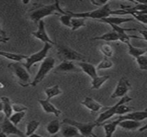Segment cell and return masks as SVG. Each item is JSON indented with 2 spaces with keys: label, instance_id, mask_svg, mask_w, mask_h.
I'll return each mask as SVG.
<instances>
[{
  "label": "cell",
  "instance_id": "obj_19",
  "mask_svg": "<svg viewBox=\"0 0 147 137\" xmlns=\"http://www.w3.org/2000/svg\"><path fill=\"white\" fill-rule=\"evenodd\" d=\"M118 127H121L129 131H133V130H136L140 129L141 127V124L140 122L133 121V120H123V121L119 122Z\"/></svg>",
  "mask_w": 147,
  "mask_h": 137
},
{
  "label": "cell",
  "instance_id": "obj_17",
  "mask_svg": "<svg viewBox=\"0 0 147 137\" xmlns=\"http://www.w3.org/2000/svg\"><path fill=\"white\" fill-rule=\"evenodd\" d=\"M134 21V18H123V17H112L109 16L106 18H103L102 20H99L98 21L102 22V23H107L109 25H115V26H120L122 23L129 22Z\"/></svg>",
  "mask_w": 147,
  "mask_h": 137
},
{
  "label": "cell",
  "instance_id": "obj_33",
  "mask_svg": "<svg viewBox=\"0 0 147 137\" xmlns=\"http://www.w3.org/2000/svg\"><path fill=\"white\" fill-rule=\"evenodd\" d=\"M100 51L102 53V55L104 56V57H111L114 55V50L112 48V46L109 44H103L101 45L100 47Z\"/></svg>",
  "mask_w": 147,
  "mask_h": 137
},
{
  "label": "cell",
  "instance_id": "obj_12",
  "mask_svg": "<svg viewBox=\"0 0 147 137\" xmlns=\"http://www.w3.org/2000/svg\"><path fill=\"white\" fill-rule=\"evenodd\" d=\"M147 118V111L145 109L144 111L140 112H129L127 114H125L123 116L118 117L117 120L119 122L123 121V120H133V121H137V122H141L144 121Z\"/></svg>",
  "mask_w": 147,
  "mask_h": 137
},
{
  "label": "cell",
  "instance_id": "obj_45",
  "mask_svg": "<svg viewBox=\"0 0 147 137\" xmlns=\"http://www.w3.org/2000/svg\"><path fill=\"white\" fill-rule=\"evenodd\" d=\"M4 88V85L3 84H2L1 82H0V88Z\"/></svg>",
  "mask_w": 147,
  "mask_h": 137
},
{
  "label": "cell",
  "instance_id": "obj_38",
  "mask_svg": "<svg viewBox=\"0 0 147 137\" xmlns=\"http://www.w3.org/2000/svg\"><path fill=\"white\" fill-rule=\"evenodd\" d=\"M90 3L93 5L96 6V7H102V6L105 5L106 3H108V1L107 0H104V1H96V0H92V1H90Z\"/></svg>",
  "mask_w": 147,
  "mask_h": 137
},
{
  "label": "cell",
  "instance_id": "obj_46",
  "mask_svg": "<svg viewBox=\"0 0 147 137\" xmlns=\"http://www.w3.org/2000/svg\"><path fill=\"white\" fill-rule=\"evenodd\" d=\"M50 137H59L58 135H54V136H51Z\"/></svg>",
  "mask_w": 147,
  "mask_h": 137
},
{
  "label": "cell",
  "instance_id": "obj_13",
  "mask_svg": "<svg viewBox=\"0 0 147 137\" xmlns=\"http://www.w3.org/2000/svg\"><path fill=\"white\" fill-rule=\"evenodd\" d=\"M81 105H83L91 112H98L102 109H107V107L105 108L102 105H101L90 97H85L84 100L81 102Z\"/></svg>",
  "mask_w": 147,
  "mask_h": 137
},
{
  "label": "cell",
  "instance_id": "obj_23",
  "mask_svg": "<svg viewBox=\"0 0 147 137\" xmlns=\"http://www.w3.org/2000/svg\"><path fill=\"white\" fill-rule=\"evenodd\" d=\"M92 40H102V41H107V42H112V41H117L119 40V37L117 33L114 31L106 33L101 36L94 37L91 39Z\"/></svg>",
  "mask_w": 147,
  "mask_h": 137
},
{
  "label": "cell",
  "instance_id": "obj_5",
  "mask_svg": "<svg viewBox=\"0 0 147 137\" xmlns=\"http://www.w3.org/2000/svg\"><path fill=\"white\" fill-rule=\"evenodd\" d=\"M54 65H55V59L53 57H47L40 63L39 70L36 73V76H34V79L30 83V86L36 87L40 82H41L43 81V79L46 77V76L53 69H54Z\"/></svg>",
  "mask_w": 147,
  "mask_h": 137
},
{
  "label": "cell",
  "instance_id": "obj_42",
  "mask_svg": "<svg viewBox=\"0 0 147 137\" xmlns=\"http://www.w3.org/2000/svg\"><path fill=\"white\" fill-rule=\"evenodd\" d=\"M27 137H42L41 136H40V135H37V134H32V135H30V136H28Z\"/></svg>",
  "mask_w": 147,
  "mask_h": 137
},
{
  "label": "cell",
  "instance_id": "obj_24",
  "mask_svg": "<svg viewBox=\"0 0 147 137\" xmlns=\"http://www.w3.org/2000/svg\"><path fill=\"white\" fill-rule=\"evenodd\" d=\"M60 127H61V124L59 123V121L58 119H55V120L49 122L47 124L46 130L49 135L54 136V135H57L58 132L60 130Z\"/></svg>",
  "mask_w": 147,
  "mask_h": 137
},
{
  "label": "cell",
  "instance_id": "obj_21",
  "mask_svg": "<svg viewBox=\"0 0 147 137\" xmlns=\"http://www.w3.org/2000/svg\"><path fill=\"white\" fill-rule=\"evenodd\" d=\"M118 124H119V121L116 119L111 123H109V124H102L100 125H102L104 129V132H105V136L106 137H113L114 133L115 132L117 127H118Z\"/></svg>",
  "mask_w": 147,
  "mask_h": 137
},
{
  "label": "cell",
  "instance_id": "obj_11",
  "mask_svg": "<svg viewBox=\"0 0 147 137\" xmlns=\"http://www.w3.org/2000/svg\"><path fill=\"white\" fill-rule=\"evenodd\" d=\"M32 35L40 39V41H42L43 43H48L50 45H55V43L50 39V37L48 36L47 31H46V28H45V22L43 20L40 21L39 23H38V29L34 32H32Z\"/></svg>",
  "mask_w": 147,
  "mask_h": 137
},
{
  "label": "cell",
  "instance_id": "obj_10",
  "mask_svg": "<svg viewBox=\"0 0 147 137\" xmlns=\"http://www.w3.org/2000/svg\"><path fill=\"white\" fill-rule=\"evenodd\" d=\"M0 132L5 134L6 136L16 135L19 137L25 136L23 132L20 130L16 126H15L12 123H10L9 118H4L3 122L0 124Z\"/></svg>",
  "mask_w": 147,
  "mask_h": 137
},
{
  "label": "cell",
  "instance_id": "obj_39",
  "mask_svg": "<svg viewBox=\"0 0 147 137\" xmlns=\"http://www.w3.org/2000/svg\"><path fill=\"white\" fill-rule=\"evenodd\" d=\"M137 31H139V33L143 36V39L146 41V33H147V31L146 29H144V30H140V29H136Z\"/></svg>",
  "mask_w": 147,
  "mask_h": 137
},
{
  "label": "cell",
  "instance_id": "obj_7",
  "mask_svg": "<svg viewBox=\"0 0 147 137\" xmlns=\"http://www.w3.org/2000/svg\"><path fill=\"white\" fill-rule=\"evenodd\" d=\"M52 48V45L48 44V43H44V46L42 47L41 50H40L39 51L30 55V56H27L26 59L24 60L25 63H23V65L25 66V68L27 69V70L28 71L30 70V68L34 65L37 63H41L47 57V53L49 51V50Z\"/></svg>",
  "mask_w": 147,
  "mask_h": 137
},
{
  "label": "cell",
  "instance_id": "obj_8",
  "mask_svg": "<svg viewBox=\"0 0 147 137\" xmlns=\"http://www.w3.org/2000/svg\"><path fill=\"white\" fill-rule=\"evenodd\" d=\"M132 100H133V99H132L131 97L127 96V95H126V96L121 98L120 101H119L117 104H115V106H111V107H107V109H106L103 112H102V113L99 115V117L97 118V119H96L94 123L96 124V126H100V124H103L106 120H108V119H109V118H111L112 117L115 116V110H116V108H117L120 105L127 104V103H128V102H130V101H132Z\"/></svg>",
  "mask_w": 147,
  "mask_h": 137
},
{
  "label": "cell",
  "instance_id": "obj_32",
  "mask_svg": "<svg viewBox=\"0 0 147 137\" xmlns=\"http://www.w3.org/2000/svg\"><path fill=\"white\" fill-rule=\"evenodd\" d=\"M130 15H132L137 21L143 23L144 25H146L147 23V13L146 11H134Z\"/></svg>",
  "mask_w": 147,
  "mask_h": 137
},
{
  "label": "cell",
  "instance_id": "obj_43",
  "mask_svg": "<svg viewBox=\"0 0 147 137\" xmlns=\"http://www.w3.org/2000/svg\"><path fill=\"white\" fill-rule=\"evenodd\" d=\"M0 137H8V136H6L5 134H3V133L0 132Z\"/></svg>",
  "mask_w": 147,
  "mask_h": 137
},
{
  "label": "cell",
  "instance_id": "obj_20",
  "mask_svg": "<svg viewBox=\"0 0 147 137\" xmlns=\"http://www.w3.org/2000/svg\"><path fill=\"white\" fill-rule=\"evenodd\" d=\"M0 57H3L10 61L13 62H19L21 63L22 61L25 60L27 56L23 54H16V53H12V52H8V51H0Z\"/></svg>",
  "mask_w": 147,
  "mask_h": 137
},
{
  "label": "cell",
  "instance_id": "obj_16",
  "mask_svg": "<svg viewBox=\"0 0 147 137\" xmlns=\"http://www.w3.org/2000/svg\"><path fill=\"white\" fill-rule=\"evenodd\" d=\"M77 64L79 67V70H81L87 76H89L91 78V80L98 76L97 71L96 70V66H94L93 64L87 62H78Z\"/></svg>",
  "mask_w": 147,
  "mask_h": 137
},
{
  "label": "cell",
  "instance_id": "obj_31",
  "mask_svg": "<svg viewBox=\"0 0 147 137\" xmlns=\"http://www.w3.org/2000/svg\"><path fill=\"white\" fill-rule=\"evenodd\" d=\"M26 112H16L14 114H12L9 118V120L10 123H12L15 126L18 125L20 124V122L23 119V118L25 117Z\"/></svg>",
  "mask_w": 147,
  "mask_h": 137
},
{
  "label": "cell",
  "instance_id": "obj_40",
  "mask_svg": "<svg viewBox=\"0 0 147 137\" xmlns=\"http://www.w3.org/2000/svg\"><path fill=\"white\" fill-rule=\"evenodd\" d=\"M9 40V37L0 35V43H7Z\"/></svg>",
  "mask_w": 147,
  "mask_h": 137
},
{
  "label": "cell",
  "instance_id": "obj_9",
  "mask_svg": "<svg viewBox=\"0 0 147 137\" xmlns=\"http://www.w3.org/2000/svg\"><path fill=\"white\" fill-rule=\"evenodd\" d=\"M132 86L127 79L125 77H122L120 79V81L117 82L116 87L115 88V91L110 96V99H116V98H122L126 95H127V93L131 90Z\"/></svg>",
  "mask_w": 147,
  "mask_h": 137
},
{
  "label": "cell",
  "instance_id": "obj_27",
  "mask_svg": "<svg viewBox=\"0 0 147 137\" xmlns=\"http://www.w3.org/2000/svg\"><path fill=\"white\" fill-rule=\"evenodd\" d=\"M110 78L109 76H96L91 80V88L92 89H99Z\"/></svg>",
  "mask_w": 147,
  "mask_h": 137
},
{
  "label": "cell",
  "instance_id": "obj_2",
  "mask_svg": "<svg viewBox=\"0 0 147 137\" xmlns=\"http://www.w3.org/2000/svg\"><path fill=\"white\" fill-rule=\"evenodd\" d=\"M8 68L11 71L14 77L16 79L17 83L23 88L30 86V74L23 65L19 62H13L9 63Z\"/></svg>",
  "mask_w": 147,
  "mask_h": 137
},
{
  "label": "cell",
  "instance_id": "obj_26",
  "mask_svg": "<svg viewBox=\"0 0 147 137\" xmlns=\"http://www.w3.org/2000/svg\"><path fill=\"white\" fill-rule=\"evenodd\" d=\"M62 90L59 88V85H54L53 87H49V88H47L46 90H45V94L47 95V100H50L53 97H56V96H59L60 94H62Z\"/></svg>",
  "mask_w": 147,
  "mask_h": 137
},
{
  "label": "cell",
  "instance_id": "obj_36",
  "mask_svg": "<svg viewBox=\"0 0 147 137\" xmlns=\"http://www.w3.org/2000/svg\"><path fill=\"white\" fill-rule=\"evenodd\" d=\"M71 18H72V17L71 16L70 13H69V12H66V14L62 15L59 16V21H60V22H61L64 26L68 27L71 28Z\"/></svg>",
  "mask_w": 147,
  "mask_h": 137
},
{
  "label": "cell",
  "instance_id": "obj_1",
  "mask_svg": "<svg viewBox=\"0 0 147 137\" xmlns=\"http://www.w3.org/2000/svg\"><path fill=\"white\" fill-rule=\"evenodd\" d=\"M56 13L63 15L66 14V12L61 9L59 2L57 1L52 4H39L33 7L28 11V16L33 22L37 23L43 20V18L51 15H55Z\"/></svg>",
  "mask_w": 147,
  "mask_h": 137
},
{
  "label": "cell",
  "instance_id": "obj_18",
  "mask_svg": "<svg viewBox=\"0 0 147 137\" xmlns=\"http://www.w3.org/2000/svg\"><path fill=\"white\" fill-rule=\"evenodd\" d=\"M59 131H61V134L64 137H81L78 130L69 124H63V125H61L60 127Z\"/></svg>",
  "mask_w": 147,
  "mask_h": 137
},
{
  "label": "cell",
  "instance_id": "obj_4",
  "mask_svg": "<svg viewBox=\"0 0 147 137\" xmlns=\"http://www.w3.org/2000/svg\"><path fill=\"white\" fill-rule=\"evenodd\" d=\"M57 49V54L59 56L60 58L63 59V61H77V62H86L85 57L78 52L77 51L70 48L67 45H56Z\"/></svg>",
  "mask_w": 147,
  "mask_h": 137
},
{
  "label": "cell",
  "instance_id": "obj_15",
  "mask_svg": "<svg viewBox=\"0 0 147 137\" xmlns=\"http://www.w3.org/2000/svg\"><path fill=\"white\" fill-rule=\"evenodd\" d=\"M80 70L74 64L73 62L63 61L54 69L55 73H66V72H78Z\"/></svg>",
  "mask_w": 147,
  "mask_h": 137
},
{
  "label": "cell",
  "instance_id": "obj_6",
  "mask_svg": "<svg viewBox=\"0 0 147 137\" xmlns=\"http://www.w3.org/2000/svg\"><path fill=\"white\" fill-rule=\"evenodd\" d=\"M62 123L75 127L78 130V131L80 134L81 137H97L96 135H95L93 132L95 127H96V124L95 123L84 124V123H80V122L72 120L70 118L64 119Z\"/></svg>",
  "mask_w": 147,
  "mask_h": 137
},
{
  "label": "cell",
  "instance_id": "obj_3",
  "mask_svg": "<svg viewBox=\"0 0 147 137\" xmlns=\"http://www.w3.org/2000/svg\"><path fill=\"white\" fill-rule=\"evenodd\" d=\"M110 4L108 3L105 5L102 6L101 8L95 9L93 11H88V12H82V13H73L69 12L71 17H78V18H91L95 20H102L103 18L110 16Z\"/></svg>",
  "mask_w": 147,
  "mask_h": 137
},
{
  "label": "cell",
  "instance_id": "obj_37",
  "mask_svg": "<svg viewBox=\"0 0 147 137\" xmlns=\"http://www.w3.org/2000/svg\"><path fill=\"white\" fill-rule=\"evenodd\" d=\"M11 107H12V111L16 112H26L28 110V108L21 104H11Z\"/></svg>",
  "mask_w": 147,
  "mask_h": 137
},
{
  "label": "cell",
  "instance_id": "obj_44",
  "mask_svg": "<svg viewBox=\"0 0 147 137\" xmlns=\"http://www.w3.org/2000/svg\"><path fill=\"white\" fill-rule=\"evenodd\" d=\"M3 112V105H2V102H0V112Z\"/></svg>",
  "mask_w": 147,
  "mask_h": 137
},
{
  "label": "cell",
  "instance_id": "obj_28",
  "mask_svg": "<svg viewBox=\"0 0 147 137\" xmlns=\"http://www.w3.org/2000/svg\"><path fill=\"white\" fill-rule=\"evenodd\" d=\"M85 19L84 18H78L72 17L71 20V31H76L82 27H85Z\"/></svg>",
  "mask_w": 147,
  "mask_h": 137
},
{
  "label": "cell",
  "instance_id": "obj_41",
  "mask_svg": "<svg viewBox=\"0 0 147 137\" xmlns=\"http://www.w3.org/2000/svg\"><path fill=\"white\" fill-rule=\"evenodd\" d=\"M0 35H3V36H6V33L5 31L2 28L1 25H0Z\"/></svg>",
  "mask_w": 147,
  "mask_h": 137
},
{
  "label": "cell",
  "instance_id": "obj_22",
  "mask_svg": "<svg viewBox=\"0 0 147 137\" xmlns=\"http://www.w3.org/2000/svg\"><path fill=\"white\" fill-rule=\"evenodd\" d=\"M127 45V53L130 56H132L134 58H137L138 57H140L146 53V48H138L134 46L131 43H128Z\"/></svg>",
  "mask_w": 147,
  "mask_h": 137
},
{
  "label": "cell",
  "instance_id": "obj_14",
  "mask_svg": "<svg viewBox=\"0 0 147 137\" xmlns=\"http://www.w3.org/2000/svg\"><path fill=\"white\" fill-rule=\"evenodd\" d=\"M38 102L40 104V106H41L42 110L44 112L47 113V114H53L55 117H59L62 114V112L60 110H59L58 108H56L51 102L50 100H38Z\"/></svg>",
  "mask_w": 147,
  "mask_h": 137
},
{
  "label": "cell",
  "instance_id": "obj_34",
  "mask_svg": "<svg viewBox=\"0 0 147 137\" xmlns=\"http://www.w3.org/2000/svg\"><path fill=\"white\" fill-rule=\"evenodd\" d=\"M134 108L131 107V106H127L126 104H122V105H120L116 110H115V115H118V116H123L125 114H127L129 113Z\"/></svg>",
  "mask_w": 147,
  "mask_h": 137
},
{
  "label": "cell",
  "instance_id": "obj_35",
  "mask_svg": "<svg viewBox=\"0 0 147 137\" xmlns=\"http://www.w3.org/2000/svg\"><path fill=\"white\" fill-rule=\"evenodd\" d=\"M136 59V63L139 66V68L141 70H147V56L145 55H142L140 57H138Z\"/></svg>",
  "mask_w": 147,
  "mask_h": 137
},
{
  "label": "cell",
  "instance_id": "obj_25",
  "mask_svg": "<svg viewBox=\"0 0 147 137\" xmlns=\"http://www.w3.org/2000/svg\"><path fill=\"white\" fill-rule=\"evenodd\" d=\"M2 105H3V112L4 114V118H9L12 115V107H11V102L9 99L7 97H0Z\"/></svg>",
  "mask_w": 147,
  "mask_h": 137
},
{
  "label": "cell",
  "instance_id": "obj_29",
  "mask_svg": "<svg viewBox=\"0 0 147 137\" xmlns=\"http://www.w3.org/2000/svg\"><path fill=\"white\" fill-rule=\"evenodd\" d=\"M40 123L39 121H35V120H33V121H30L26 125V132H25V136H28L32 134H34L35 130L39 128Z\"/></svg>",
  "mask_w": 147,
  "mask_h": 137
},
{
  "label": "cell",
  "instance_id": "obj_30",
  "mask_svg": "<svg viewBox=\"0 0 147 137\" xmlns=\"http://www.w3.org/2000/svg\"><path fill=\"white\" fill-rule=\"evenodd\" d=\"M113 66H114L113 62H112L109 58L104 57V58L97 64V66L96 67V71L101 70H108V69L112 68Z\"/></svg>",
  "mask_w": 147,
  "mask_h": 137
}]
</instances>
